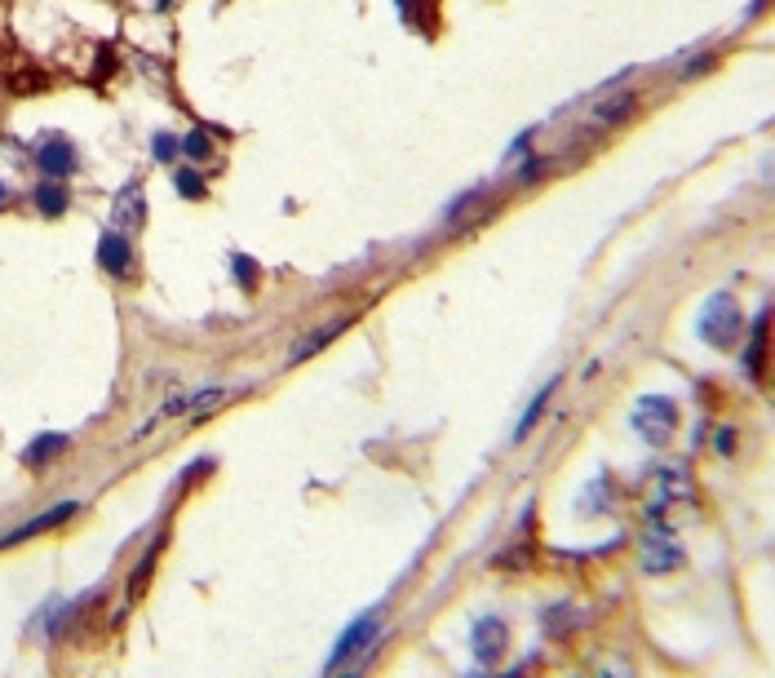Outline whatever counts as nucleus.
Here are the masks:
<instances>
[{
	"label": "nucleus",
	"mask_w": 775,
	"mask_h": 678,
	"mask_svg": "<svg viewBox=\"0 0 775 678\" xmlns=\"http://www.w3.org/2000/svg\"><path fill=\"white\" fill-rule=\"evenodd\" d=\"M31 200H36V209L45 213V218H62V213H67V187H62L58 178H49V182H36V191H31Z\"/></svg>",
	"instance_id": "11"
},
{
	"label": "nucleus",
	"mask_w": 775,
	"mask_h": 678,
	"mask_svg": "<svg viewBox=\"0 0 775 678\" xmlns=\"http://www.w3.org/2000/svg\"><path fill=\"white\" fill-rule=\"evenodd\" d=\"M9 200V187H5V182H0V204H5Z\"/></svg>",
	"instance_id": "23"
},
{
	"label": "nucleus",
	"mask_w": 775,
	"mask_h": 678,
	"mask_svg": "<svg viewBox=\"0 0 775 678\" xmlns=\"http://www.w3.org/2000/svg\"><path fill=\"white\" fill-rule=\"evenodd\" d=\"M372 639H377V612L359 616V621L350 625L346 634H341V643H337L333 661H328V670H341V665H346V656H350V652H359V647H372Z\"/></svg>",
	"instance_id": "8"
},
{
	"label": "nucleus",
	"mask_w": 775,
	"mask_h": 678,
	"mask_svg": "<svg viewBox=\"0 0 775 678\" xmlns=\"http://www.w3.org/2000/svg\"><path fill=\"white\" fill-rule=\"evenodd\" d=\"M76 515V501H62L58 510H49V515H40V519H31V523H23L18 532H9L5 541H27V537H36V532H45V528H58L62 519H71Z\"/></svg>",
	"instance_id": "14"
},
{
	"label": "nucleus",
	"mask_w": 775,
	"mask_h": 678,
	"mask_svg": "<svg viewBox=\"0 0 775 678\" xmlns=\"http://www.w3.org/2000/svg\"><path fill=\"white\" fill-rule=\"evenodd\" d=\"M550 395H554V382H550V386H545V390H541V395H536V399H532V408H527V413H523V421H519V430H514V439H527V430H532V426H536V417H541V408H545V404H550Z\"/></svg>",
	"instance_id": "17"
},
{
	"label": "nucleus",
	"mask_w": 775,
	"mask_h": 678,
	"mask_svg": "<svg viewBox=\"0 0 775 678\" xmlns=\"http://www.w3.org/2000/svg\"><path fill=\"white\" fill-rule=\"evenodd\" d=\"M629 421H634V430H638L643 444L665 448L669 439H674V430H678V404L674 399H665V395H643L634 404V413H629Z\"/></svg>",
	"instance_id": "1"
},
{
	"label": "nucleus",
	"mask_w": 775,
	"mask_h": 678,
	"mask_svg": "<svg viewBox=\"0 0 775 678\" xmlns=\"http://www.w3.org/2000/svg\"><path fill=\"white\" fill-rule=\"evenodd\" d=\"M142 218H147V195H142V182H129L111 200V222H116V231H133V226H142Z\"/></svg>",
	"instance_id": "7"
},
{
	"label": "nucleus",
	"mask_w": 775,
	"mask_h": 678,
	"mask_svg": "<svg viewBox=\"0 0 775 678\" xmlns=\"http://www.w3.org/2000/svg\"><path fill=\"white\" fill-rule=\"evenodd\" d=\"M235 275H240V280H244V284H253V275H257V271H253V262H244V258H235Z\"/></svg>",
	"instance_id": "21"
},
{
	"label": "nucleus",
	"mask_w": 775,
	"mask_h": 678,
	"mask_svg": "<svg viewBox=\"0 0 775 678\" xmlns=\"http://www.w3.org/2000/svg\"><path fill=\"white\" fill-rule=\"evenodd\" d=\"M178 156V138H169V133H155V160H173Z\"/></svg>",
	"instance_id": "20"
},
{
	"label": "nucleus",
	"mask_w": 775,
	"mask_h": 678,
	"mask_svg": "<svg viewBox=\"0 0 775 678\" xmlns=\"http://www.w3.org/2000/svg\"><path fill=\"white\" fill-rule=\"evenodd\" d=\"M762 364H767V311L753 320V342L744 351V368H749L753 382H762Z\"/></svg>",
	"instance_id": "12"
},
{
	"label": "nucleus",
	"mask_w": 775,
	"mask_h": 678,
	"mask_svg": "<svg viewBox=\"0 0 775 678\" xmlns=\"http://www.w3.org/2000/svg\"><path fill=\"white\" fill-rule=\"evenodd\" d=\"M129 262H133V249H129V240H124V231H102V240H98V266L107 275H124L129 271Z\"/></svg>",
	"instance_id": "9"
},
{
	"label": "nucleus",
	"mask_w": 775,
	"mask_h": 678,
	"mask_svg": "<svg viewBox=\"0 0 775 678\" xmlns=\"http://www.w3.org/2000/svg\"><path fill=\"white\" fill-rule=\"evenodd\" d=\"M505 643H510V630H505L501 616H483V621H474L470 647H474V656H479V665H496V661H501Z\"/></svg>",
	"instance_id": "6"
},
{
	"label": "nucleus",
	"mask_w": 775,
	"mask_h": 678,
	"mask_svg": "<svg viewBox=\"0 0 775 678\" xmlns=\"http://www.w3.org/2000/svg\"><path fill=\"white\" fill-rule=\"evenodd\" d=\"M346 324H350V320H333V324H328V328H315V333H306V337H302V342H297V346H293V355H288V359H293V364H302V359H306V355H315V351H324V346H328V342H333V337H337V333H341V328H346Z\"/></svg>",
	"instance_id": "13"
},
{
	"label": "nucleus",
	"mask_w": 775,
	"mask_h": 678,
	"mask_svg": "<svg viewBox=\"0 0 775 678\" xmlns=\"http://www.w3.org/2000/svg\"><path fill=\"white\" fill-rule=\"evenodd\" d=\"M731 444H736V435H731V430H722V435H718V452H731Z\"/></svg>",
	"instance_id": "22"
},
{
	"label": "nucleus",
	"mask_w": 775,
	"mask_h": 678,
	"mask_svg": "<svg viewBox=\"0 0 775 678\" xmlns=\"http://www.w3.org/2000/svg\"><path fill=\"white\" fill-rule=\"evenodd\" d=\"M173 187H178L186 200H200V195H204V178L195 169H178V173H173Z\"/></svg>",
	"instance_id": "18"
},
{
	"label": "nucleus",
	"mask_w": 775,
	"mask_h": 678,
	"mask_svg": "<svg viewBox=\"0 0 775 678\" xmlns=\"http://www.w3.org/2000/svg\"><path fill=\"white\" fill-rule=\"evenodd\" d=\"M740 328H744V315H740L736 297L713 293L705 302V311H700V337H705L709 346H731L740 337Z\"/></svg>",
	"instance_id": "2"
},
{
	"label": "nucleus",
	"mask_w": 775,
	"mask_h": 678,
	"mask_svg": "<svg viewBox=\"0 0 775 678\" xmlns=\"http://www.w3.org/2000/svg\"><path fill=\"white\" fill-rule=\"evenodd\" d=\"M598 510H612V479L594 475V484L581 492V515H598Z\"/></svg>",
	"instance_id": "16"
},
{
	"label": "nucleus",
	"mask_w": 775,
	"mask_h": 678,
	"mask_svg": "<svg viewBox=\"0 0 775 678\" xmlns=\"http://www.w3.org/2000/svg\"><path fill=\"white\" fill-rule=\"evenodd\" d=\"M674 501H691V475L682 461H669V466H656L647 484V519H660Z\"/></svg>",
	"instance_id": "3"
},
{
	"label": "nucleus",
	"mask_w": 775,
	"mask_h": 678,
	"mask_svg": "<svg viewBox=\"0 0 775 678\" xmlns=\"http://www.w3.org/2000/svg\"><path fill=\"white\" fill-rule=\"evenodd\" d=\"M178 151H182L186 160H209V151H213V147H209V138H204V133L195 129V133H186V138L178 142Z\"/></svg>",
	"instance_id": "19"
},
{
	"label": "nucleus",
	"mask_w": 775,
	"mask_h": 678,
	"mask_svg": "<svg viewBox=\"0 0 775 678\" xmlns=\"http://www.w3.org/2000/svg\"><path fill=\"white\" fill-rule=\"evenodd\" d=\"M31 156H36V169L45 173V178H71L76 173V147H71V138H58V133H49V138H40L36 147H31Z\"/></svg>",
	"instance_id": "5"
},
{
	"label": "nucleus",
	"mask_w": 775,
	"mask_h": 678,
	"mask_svg": "<svg viewBox=\"0 0 775 678\" xmlns=\"http://www.w3.org/2000/svg\"><path fill=\"white\" fill-rule=\"evenodd\" d=\"M682 563V546H678V532L665 528V523H651V532L643 537V572L651 577H665Z\"/></svg>",
	"instance_id": "4"
},
{
	"label": "nucleus",
	"mask_w": 775,
	"mask_h": 678,
	"mask_svg": "<svg viewBox=\"0 0 775 678\" xmlns=\"http://www.w3.org/2000/svg\"><path fill=\"white\" fill-rule=\"evenodd\" d=\"M634 107H638V98H634V94H616V98L598 102V107H594V116H589V120H594V125H620V120H625Z\"/></svg>",
	"instance_id": "15"
},
{
	"label": "nucleus",
	"mask_w": 775,
	"mask_h": 678,
	"mask_svg": "<svg viewBox=\"0 0 775 678\" xmlns=\"http://www.w3.org/2000/svg\"><path fill=\"white\" fill-rule=\"evenodd\" d=\"M67 444H71L67 435H40V439H31V444L23 448V466H31V470L49 466L58 452H67Z\"/></svg>",
	"instance_id": "10"
}]
</instances>
